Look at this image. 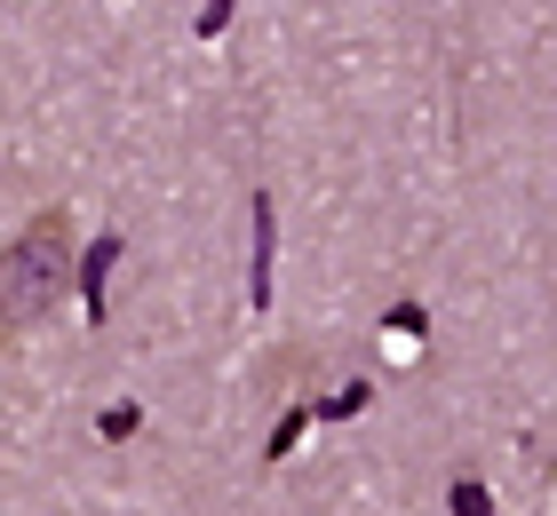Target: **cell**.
I'll return each instance as SVG.
<instances>
[{
	"mask_svg": "<svg viewBox=\"0 0 557 516\" xmlns=\"http://www.w3.org/2000/svg\"><path fill=\"white\" fill-rule=\"evenodd\" d=\"M454 508H462V516H486V493H478V484H454Z\"/></svg>",
	"mask_w": 557,
	"mask_h": 516,
	"instance_id": "cell-2",
	"label": "cell"
},
{
	"mask_svg": "<svg viewBox=\"0 0 557 516\" xmlns=\"http://www.w3.org/2000/svg\"><path fill=\"white\" fill-rule=\"evenodd\" d=\"M64 278H72V223H64V206H40L16 230L9 270H0V318H9V333H33L64 302Z\"/></svg>",
	"mask_w": 557,
	"mask_h": 516,
	"instance_id": "cell-1",
	"label": "cell"
}]
</instances>
